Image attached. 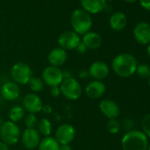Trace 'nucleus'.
Wrapping results in <instances>:
<instances>
[{
  "label": "nucleus",
  "mask_w": 150,
  "mask_h": 150,
  "mask_svg": "<svg viewBox=\"0 0 150 150\" xmlns=\"http://www.w3.org/2000/svg\"><path fill=\"white\" fill-rule=\"evenodd\" d=\"M71 25L73 32L80 35H85L89 32L93 26L91 14L83 9L74 10L71 15Z\"/></svg>",
  "instance_id": "3"
},
{
  "label": "nucleus",
  "mask_w": 150,
  "mask_h": 150,
  "mask_svg": "<svg viewBox=\"0 0 150 150\" xmlns=\"http://www.w3.org/2000/svg\"><path fill=\"white\" fill-rule=\"evenodd\" d=\"M110 27L114 31H121L123 30L127 23L126 15L122 12L114 13L110 18Z\"/></svg>",
  "instance_id": "20"
},
{
  "label": "nucleus",
  "mask_w": 150,
  "mask_h": 150,
  "mask_svg": "<svg viewBox=\"0 0 150 150\" xmlns=\"http://www.w3.org/2000/svg\"><path fill=\"white\" fill-rule=\"evenodd\" d=\"M147 82H148V86H149V88H150V77L147 79Z\"/></svg>",
  "instance_id": "40"
},
{
  "label": "nucleus",
  "mask_w": 150,
  "mask_h": 150,
  "mask_svg": "<svg viewBox=\"0 0 150 150\" xmlns=\"http://www.w3.org/2000/svg\"><path fill=\"white\" fill-rule=\"evenodd\" d=\"M61 96L69 101H76L82 95V87L74 77L64 79L59 85Z\"/></svg>",
  "instance_id": "5"
},
{
  "label": "nucleus",
  "mask_w": 150,
  "mask_h": 150,
  "mask_svg": "<svg viewBox=\"0 0 150 150\" xmlns=\"http://www.w3.org/2000/svg\"><path fill=\"white\" fill-rule=\"evenodd\" d=\"M0 150H9V146L0 140Z\"/></svg>",
  "instance_id": "35"
},
{
  "label": "nucleus",
  "mask_w": 150,
  "mask_h": 150,
  "mask_svg": "<svg viewBox=\"0 0 150 150\" xmlns=\"http://www.w3.org/2000/svg\"><path fill=\"white\" fill-rule=\"evenodd\" d=\"M42 111H43L45 114H50L52 112V106L50 104H43Z\"/></svg>",
  "instance_id": "34"
},
{
  "label": "nucleus",
  "mask_w": 150,
  "mask_h": 150,
  "mask_svg": "<svg viewBox=\"0 0 150 150\" xmlns=\"http://www.w3.org/2000/svg\"><path fill=\"white\" fill-rule=\"evenodd\" d=\"M26 128H35L38 123V118L35 114H31L28 113L27 116H25V120H24Z\"/></svg>",
  "instance_id": "27"
},
{
  "label": "nucleus",
  "mask_w": 150,
  "mask_h": 150,
  "mask_svg": "<svg viewBox=\"0 0 150 150\" xmlns=\"http://www.w3.org/2000/svg\"><path fill=\"white\" fill-rule=\"evenodd\" d=\"M43 103L41 97L35 93L27 94L22 100V107L25 111L31 114H37L42 111Z\"/></svg>",
  "instance_id": "11"
},
{
  "label": "nucleus",
  "mask_w": 150,
  "mask_h": 150,
  "mask_svg": "<svg viewBox=\"0 0 150 150\" xmlns=\"http://www.w3.org/2000/svg\"><path fill=\"white\" fill-rule=\"evenodd\" d=\"M125 1L127 2V3H134V2L138 1V0H125Z\"/></svg>",
  "instance_id": "38"
},
{
  "label": "nucleus",
  "mask_w": 150,
  "mask_h": 150,
  "mask_svg": "<svg viewBox=\"0 0 150 150\" xmlns=\"http://www.w3.org/2000/svg\"><path fill=\"white\" fill-rule=\"evenodd\" d=\"M60 144L52 136L43 137L37 146L38 150H58Z\"/></svg>",
  "instance_id": "22"
},
{
  "label": "nucleus",
  "mask_w": 150,
  "mask_h": 150,
  "mask_svg": "<svg viewBox=\"0 0 150 150\" xmlns=\"http://www.w3.org/2000/svg\"><path fill=\"white\" fill-rule=\"evenodd\" d=\"M76 50L79 54H85L88 50V49L87 48V46L82 42H81L80 43H79V45L77 46V48H76Z\"/></svg>",
  "instance_id": "30"
},
{
  "label": "nucleus",
  "mask_w": 150,
  "mask_h": 150,
  "mask_svg": "<svg viewBox=\"0 0 150 150\" xmlns=\"http://www.w3.org/2000/svg\"><path fill=\"white\" fill-rule=\"evenodd\" d=\"M146 53H147L148 57H150V43L147 44V47H146Z\"/></svg>",
  "instance_id": "37"
},
{
  "label": "nucleus",
  "mask_w": 150,
  "mask_h": 150,
  "mask_svg": "<svg viewBox=\"0 0 150 150\" xmlns=\"http://www.w3.org/2000/svg\"><path fill=\"white\" fill-rule=\"evenodd\" d=\"M99 110L108 119L117 118L120 114V108L118 104L111 99L102 100L99 103Z\"/></svg>",
  "instance_id": "13"
},
{
  "label": "nucleus",
  "mask_w": 150,
  "mask_h": 150,
  "mask_svg": "<svg viewBox=\"0 0 150 150\" xmlns=\"http://www.w3.org/2000/svg\"><path fill=\"white\" fill-rule=\"evenodd\" d=\"M148 138L142 131L131 130L125 133L121 139L123 150H147Z\"/></svg>",
  "instance_id": "2"
},
{
  "label": "nucleus",
  "mask_w": 150,
  "mask_h": 150,
  "mask_svg": "<svg viewBox=\"0 0 150 150\" xmlns=\"http://www.w3.org/2000/svg\"><path fill=\"white\" fill-rule=\"evenodd\" d=\"M106 128H107V131L110 134H117L120 132V130L122 128V125L117 118L109 119V121L107 122V125H106Z\"/></svg>",
  "instance_id": "26"
},
{
  "label": "nucleus",
  "mask_w": 150,
  "mask_h": 150,
  "mask_svg": "<svg viewBox=\"0 0 150 150\" xmlns=\"http://www.w3.org/2000/svg\"><path fill=\"white\" fill-rule=\"evenodd\" d=\"M35 129L38 131L41 136L48 137L50 136L52 132V124L50 120L47 117H42L40 120H38L37 125Z\"/></svg>",
  "instance_id": "23"
},
{
  "label": "nucleus",
  "mask_w": 150,
  "mask_h": 150,
  "mask_svg": "<svg viewBox=\"0 0 150 150\" xmlns=\"http://www.w3.org/2000/svg\"><path fill=\"white\" fill-rule=\"evenodd\" d=\"M142 132L147 138H150V113L146 114L141 121Z\"/></svg>",
  "instance_id": "28"
},
{
  "label": "nucleus",
  "mask_w": 150,
  "mask_h": 150,
  "mask_svg": "<svg viewBox=\"0 0 150 150\" xmlns=\"http://www.w3.org/2000/svg\"><path fill=\"white\" fill-rule=\"evenodd\" d=\"M82 9L89 14H97L106 6V0H81Z\"/></svg>",
  "instance_id": "18"
},
{
  "label": "nucleus",
  "mask_w": 150,
  "mask_h": 150,
  "mask_svg": "<svg viewBox=\"0 0 150 150\" xmlns=\"http://www.w3.org/2000/svg\"><path fill=\"white\" fill-rule=\"evenodd\" d=\"M2 97L6 101H14L19 98L21 95L20 86L13 81H8L5 82L0 88Z\"/></svg>",
  "instance_id": "16"
},
{
  "label": "nucleus",
  "mask_w": 150,
  "mask_h": 150,
  "mask_svg": "<svg viewBox=\"0 0 150 150\" xmlns=\"http://www.w3.org/2000/svg\"><path fill=\"white\" fill-rule=\"evenodd\" d=\"M135 73L141 79H148L150 77V65L145 63L138 64Z\"/></svg>",
  "instance_id": "25"
},
{
  "label": "nucleus",
  "mask_w": 150,
  "mask_h": 150,
  "mask_svg": "<svg viewBox=\"0 0 150 150\" xmlns=\"http://www.w3.org/2000/svg\"><path fill=\"white\" fill-rule=\"evenodd\" d=\"M21 130L20 126L10 120L4 121L0 126V140L7 146L17 144L21 140Z\"/></svg>",
  "instance_id": "4"
},
{
  "label": "nucleus",
  "mask_w": 150,
  "mask_h": 150,
  "mask_svg": "<svg viewBox=\"0 0 150 150\" xmlns=\"http://www.w3.org/2000/svg\"><path fill=\"white\" fill-rule=\"evenodd\" d=\"M58 150H72L70 145H60Z\"/></svg>",
  "instance_id": "36"
},
{
  "label": "nucleus",
  "mask_w": 150,
  "mask_h": 150,
  "mask_svg": "<svg viewBox=\"0 0 150 150\" xmlns=\"http://www.w3.org/2000/svg\"><path fill=\"white\" fill-rule=\"evenodd\" d=\"M89 76L95 81H103L110 74V67L103 61H96L92 63L88 68Z\"/></svg>",
  "instance_id": "12"
},
{
  "label": "nucleus",
  "mask_w": 150,
  "mask_h": 150,
  "mask_svg": "<svg viewBox=\"0 0 150 150\" xmlns=\"http://www.w3.org/2000/svg\"><path fill=\"white\" fill-rule=\"evenodd\" d=\"M47 59L50 65L60 68L67 60V52L59 47L54 48L50 51Z\"/></svg>",
  "instance_id": "17"
},
{
  "label": "nucleus",
  "mask_w": 150,
  "mask_h": 150,
  "mask_svg": "<svg viewBox=\"0 0 150 150\" xmlns=\"http://www.w3.org/2000/svg\"><path fill=\"white\" fill-rule=\"evenodd\" d=\"M79 77L81 79V80H86L88 78H89V72L88 70H81L80 72H79Z\"/></svg>",
  "instance_id": "33"
},
{
  "label": "nucleus",
  "mask_w": 150,
  "mask_h": 150,
  "mask_svg": "<svg viewBox=\"0 0 150 150\" xmlns=\"http://www.w3.org/2000/svg\"><path fill=\"white\" fill-rule=\"evenodd\" d=\"M3 122H4V121H3L2 117H0V126H1V125L3 124Z\"/></svg>",
  "instance_id": "39"
},
{
  "label": "nucleus",
  "mask_w": 150,
  "mask_h": 150,
  "mask_svg": "<svg viewBox=\"0 0 150 150\" xmlns=\"http://www.w3.org/2000/svg\"><path fill=\"white\" fill-rule=\"evenodd\" d=\"M81 42L87 46L88 50H97L101 47L103 43V39L98 33L89 31L83 35Z\"/></svg>",
  "instance_id": "19"
},
{
  "label": "nucleus",
  "mask_w": 150,
  "mask_h": 150,
  "mask_svg": "<svg viewBox=\"0 0 150 150\" xmlns=\"http://www.w3.org/2000/svg\"><path fill=\"white\" fill-rule=\"evenodd\" d=\"M50 88V95L53 97L57 98V97H59L61 96V91H60L59 87H52Z\"/></svg>",
  "instance_id": "31"
},
{
  "label": "nucleus",
  "mask_w": 150,
  "mask_h": 150,
  "mask_svg": "<svg viewBox=\"0 0 150 150\" xmlns=\"http://www.w3.org/2000/svg\"><path fill=\"white\" fill-rule=\"evenodd\" d=\"M147 150H150V143L148 144V146H147Z\"/></svg>",
  "instance_id": "41"
},
{
  "label": "nucleus",
  "mask_w": 150,
  "mask_h": 150,
  "mask_svg": "<svg viewBox=\"0 0 150 150\" xmlns=\"http://www.w3.org/2000/svg\"><path fill=\"white\" fill-rule=\"evenodd\" d=\"M41 78L44 84L50 88L59 87L64 80L63 70H61L59 67L49 65L43 69Z\"/></svg>",
  "instance_id": "7"
},
{
  "label": "nucleus",
  "mask_w": 150,
  "mask_h": 150,
  "mask_svg": "<svg viewBox=\"0 0 150 150\" xmlns=\"http://www.w3.org/2000/svg\"><path fill=\"white\" fill-rule=\"evenodd\" d=\"M26 111L22 105L15 104L12 106L8 110V119L13 123H19L25 117Z\"/></svg>",
  "instance_id": "21"
},
{
  "label": "nucleus",
  "mask_w": 150,
  "mask_h": 150,
  "mask_svg": "<svg viewBox=\"0 0 150 150\" xmlns=\"http://www.w3.org/2000/svg\"><path fill=\"white\" fill-rule=\"evenodd\" d=\"M10 73L12 81L19 86L28 85L33 77V71L31 67L24 62H18L14 64L11 68Z\"/></svg>",
  "instance_id": "6"
},
{
  "label": "nucleus",
  "mask_w": 150,
  "mask_h": 150,
  "mask_svg": "<svg viewBox=\"0 0 150 150\" xmlns=\"http://www.w3.org/2000/svg\"><path fill=\"white\" fill-rule=\"evenodd\" d=\"M133 36L136 42L141 45L150 43V25L146 22L138 23L133 29Z\"/></svg>",
  "instance_id": "15"
},
{
  "label": "nucleus",
  "mask_w": 150,
  "mask_h": 150,
  "mask_svg": "<svg viewBox=\"0 0 150 150\" xmlns=\"http://www.w3.org/2000/svg\"><path fill=\"white\" fill-rule=\"evenodd\" d=\"M84 92L88 98L96 100L101 98L105 94L106 86L103 81L93 80L86 85Z\"/></svg>",
  "instance_id": "14"
},
{
  "label": "nucleus",
  "mask_w": 150,
  "mask_h": 150,
  "mask_svg": "<svg viewBox=\"0 0 150 150\" xmlns=\"http://www.w3.org/2000/svg\"><path fill=\"white\" fill-rule=\"evenodd\" d=\"M138 65L137 59L129 53L117 55L111 62V69L119 77L129 78L136 71Z\"/></svg>",
  "instance_id": "1"
},
{
  "label": "nucleus",
  "mask_w": 150,
  "mask_h": 150,
  "mask_svg": "<svg viewBox=\"0 0 150 150\" xmlns=\"http://www.w3.org/2000/svg\"><path fill=\"white\" fill-rule=\"evenodd\" d=\"M81 42V39L80 35L73 31H65L62 33L57 39L58 47L65 51L76 50Z\"/></svg>",
  "instance_id": "9"
},
{
  "label": "nucleus",
  "mask_w": 150,
  "mask_h": 150,
  "mask_svg": "<svg viewBox=\"0 0 150 150\" xmlns=\"http://www.w3.org/2000/svg\"><path fill=\"white\" fill-rule=\"evenodd\" d=\"M75 136H76V130L71 124L64 123L60 125L55 132V139L60 145H70Z\"/></svg>",
  "instance_id": "8"
},
{
  "label": "nucleus",
  "mask_w": 150,
  "mask_h": 150,
  "mask_svg": "<svg viewBox=\"0 0 150 150\" xmlns=\"http://www.w3.org/2000/svg\"><path fill=\"white\" fill-rule=\"evenodd\" d=\"M141 7L150 12V0H139Z\"/></svg>",
  "instance_id": "32"
},
{
  "label": "nucleus",
  "mask_w": 150,
  "mask_h": 150,
  "mask_svg": "<svg viewBox=\"0 0 150 150\" xmlns=\"http://www.w3.org/2000/svg\"><path fill=\"white\" fill-rule=\"evenodd\" d=\"M41 139V135L35 128H26L21 132V141L23 146L28 150L35 149L38 146Z\"/></svg>",
  "instance_id": "10"
},
{
  "label": "nucleus",
  "mask_w": 150,
  "mask_h": 150,
  "mask_svg": "<svg viewBox=\"0 0 150 150\" xmlns=\"http://www.w3.org/2000/svg\"><path fill=\"white\" fill-rule=\"evenodd\" d=\"M133 126H134V121H133V119H132V118H125V119L124 120L123 127H124L125 129H127L128 131H131V130H133V129H132ZM128 131H127V132H128Z\"/></svg>",
  "instance_id": "29"
},
{
  "label": "nucleus",
  "mask_w": 150,
  "mask_h": 150,
  "mask_svg": "<svg viewBox=\"0 0 150 150\" xmlns=\"http://www.w3.org/2000/svg\"><path fill=\"white\" fill-rule=\"evenodd\" d=\"M28 87L30 88V90L32 91V93H35V94H37V93H40L43 90L44 88V82L42 80V78L40 77H32L31 80L29 81L28 82Z\"/></svg>",
  "instance_id": "24"
}]
</instances>
